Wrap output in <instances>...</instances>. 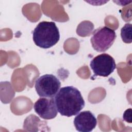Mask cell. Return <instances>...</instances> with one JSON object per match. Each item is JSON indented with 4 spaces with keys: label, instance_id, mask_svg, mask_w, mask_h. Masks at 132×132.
Returning a JSON list of instances; mask_svg holds the SVG:
<instances>
[{
    "label": "cell",
    "instance_id": "cell-1",
    "mask_svg": "<svg viewBox=\"0 0 132 132\" xmlns=\"http://www.w3.org/2000/svg\"><path fill=\"white\" fill-rule=\"evenodd\" d=\"M54 100L58 112L61 116L68 117L77 114L85 104L80 92L73 86L60 88Z\"/></svg>",
    "mask_w": 132,
    "mask_h": 132
},
{
    "label": "cell",
    "instance_id": "cell-2",
    "mask_svg": "<svg viewBox=\"0 0 132 132\" xmlns=\"http://www.w3.org/2000/svg\"><path fill=\"white\" fill-rule=\"evenodd\" d=\"M35 44L42 48H48L55 45L59 40L58 27L53 22L42 21L35 27L32 33Z\"/></svg>",
    "mask_w": 132,
    "mask_h": 132
},
{
    "label": "cell",
    "instance_id": "cell-3",
    "mask_svg": "<svg viewBox=\"0 0 132 132\" xmlns=\"http://www.w3.org/2000/svg\"><path fill=\"white\" fill-rule=\"evenodd\" d=\"M116 37L114 30L107 26L98 28L92 33V46L97 52H104L112 46Z\"/></svg>",
    "mask_w": 132,
    "mask_h": 132
},
{
    "label": "cell",
    "instance_id": "cell-4",
    "mask_svg": "<svg viewBox=\"0 0 132 132\" xmlns=\"http://www.w3.org/2000/svg\"><path fill=\"white\" fill-rule=\"evenodd\" d=\"M61 86V82L55 75L45 74L39 77L35 82V89L41 97H54Z\"/></svg>",
    "mask_w": 132,
    "mask_h": 132
},
{
    "label": "cell",
    "instance_id": "cell-5",
    "mask_svg": "<svg viewBox=\"0 0 132 132\" xmlns=\"http://www.w3.org/2000/svg\"><path fill=\"white\" fill-rule=\"evenodd\" d=\"M90 65L94 76L107 77L116 68L113 58L106 53L101 54L94 57L90 61Z\"/></svg>",
    "mask_w": 132,
    "mask_h": 132
},
{
    "label": "cell",
    "instance_id": "cell-6",
    "mask_svg": "<svg viewBox=\"0 0 132 132\" xmlns=\"http://www.w3.org/2000/svg\"><path fill=\"white\" fill-rule=\"evenodd\" d=\"M35 111L42 119L50 120L55 118L58 111L53 97H40L34 104Z\"/></svg>",
    "mask_w": 132,
    "mask_h": 132
},
{
    "label": "cell",
    "instance_id": "cell-7",
    "mask_svg": "<svg viewBox=\"0 0 132 132\" xmlns=\"http://www.w3.org/2000/svg\"><path fill=\"white\" fill-rule=\"evenodd\" d=\"M97 124V120L94 115L89 110L78 113L74 120L76 129L81 132L91 131Z\"/></svg>",
    "mask_w": 132,
    "mask_h": 132
},
{
    "label": "cell",
    "instance_id": "cell-8",
    "mask_svg": "<svg viewBox=\"0 0 132 132\" xmlns=\"http://www.w3.org/2000/svg\"><path fill=\"white\" fill-rule=\"evenodd\" d=\"M131 24L127 23L122 28L121 30V36L123 41L126 43H131Z\"/></svg>",
    "mask_w": 132,
    "mask_h": 132
},
{
    "label": "cell",
    "instance_id": "cell-9",
    "mask_svg": "<svg viewBox=\"0 0 132 132\" xmlns=\"http://www.w3.org/2000/svg\"><path fill=\"white\" fill-rule=\"evenodd\" d=\"M123 118L127 122L131 123V109L129 108L125 111L123 113Z\"/></svg>",
    "mask_w": 132,
    "mask_h": 132
}]
</instances>
